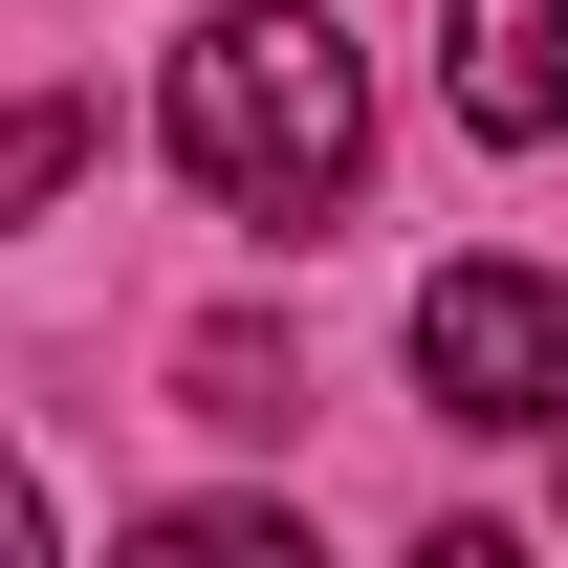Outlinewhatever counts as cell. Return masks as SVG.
<instances>
[{
    "instance_id": "277c9868",
    "label": "cell",
    "mask_w": 568,
    "mask_h": 568,
    "mask_svg": "<svg viewBox=\"0 0 568 568\" xmlns=\"http://www.w3.org/2000/svg\"><path fill=\"white\" fill-rule=\"evenodd\" d=\"M67 175H88V110H67V88H44V110H0V219H44Z\"/></svg>"
},
{
    "instance_id": "7a4b0ae2",
    "label": "cell",
    "mask_w": 568,
    "mask_h": 568,
    "mask_svg": "<svg viewBox=\"0 0 568 568\" xmlns=\"http://www.w3.org/2000/svg\"><path fill=\"white\" fill-rule=\"evenodd\" d=\"M416 372H437V416L547 437V416H568V284H547V263H437V284H416Z\"/></svg>"
},
{
    "instance_id": "6da1fadb",
    "label": "cell",
    "mask_w": 568,
    "mask_h": 568,
    "mask_svg": "<svg viewBox=\"0 0 568 568\" xmlns=\"http://www.w3.org/2000/svg\"><path fill=\"white\" fill-rule=\"evenodd\" d=\"M175 175H197L219 219H263V241L351 219V175H372V67L306 22V0H219L197 44H175Z\"/></svg>"
},
{
    "instance_id": "3957f363",
    "label": "cell",
    "mask_w": 568,
    "mask_h": 568,
    "mask_svg": "<svg viewBox=\"0 0 568 568\" xmlns=\"http://www.w3.org/2000/svg\"><path fill=\"white\" fill-rule=\"evenodd\" d=\"M437 88H459L481 153H547L568 132V0H459L437 22Z\"/></svg>"
},
{
    "instance_id": "8992f818",
    "label": "cell",
    "mask_w": 568,
    "mask_h": 568,
    "mask_svg": "<svg viewBox=\"0 0 568 568\" xmlns=\"http://www.w3.org/2000/svg\"><path fill=\"white\" fill-rule=\"evenodd\" d=\"M284 394H306V372H284L263 328H197V416H241V437H284Z\"/></svg>"
},
{
    "instance_id": "5b68a950",
    "label": "cell",
    "mask_w": 568,
    "mask_h": 568,
    "mask_svg": "<svg viewBox=\"0 0 568 568\" xmlns=\"http://www.w3.org/2000/svg\"><path fill=\"white\" fill-rule=\"evenodd\" d=\"M153 568H306V547H284V503H175Z\"/></svg>"
},
{
    "instance_id": "52a82bcc",
    "label": "cell",
    "mask_w": 568,
    "mask_h": 568,
    "mask_svg": "<svg viewBox=\"0 0 568 568\" xmlns=\"http://www.w3.org/2000/svg\"><path fill=\"white\" fill-rule=\"evenodd\" d=\"M22 547H44V481H22V459H0V568H22Z\"/></svg>"
}]
</instances>
